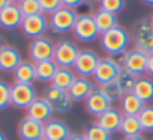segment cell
<instances>
[{
  "instance_id": "45",
  "label": "cell",
  "mask_w": 153,
  "mask_h": 140,
  "mask_svg": "<svg viewBox=\"0 0 153 140\" xmlns=\"http://www.w3.org/2000/svg\"><path fill=\"white\" fill-rule=\"evenodd\" d=\"M150 23H152V26H153V14L150 15Z\"/></svg>"
},
{
  "instance_id": "6",
  "label": "cell",
  "mask_w": 153,
  "mask_h": 140,
  "mask_svg": "<svg viewBox=\"0 0 153 140\" xmlns=\"http://www.w3.org/2000/svg\"><path fill=\"white\" fill-rule=\"evenodd\" d=\"M72 33H74L75 39H78L81 42H90L101 36V32L95 23L93 15H87V14L78 15V18L75 21V26L72 29Z\"/></svg>"
},
{
  "instance_id": "17",
  "label": "cell",
  "mask_w": 153,
  "mask_h": 140,
  "mask_svg": "<svg viewBox=\"0 0 153 140\" xmlns=\"http://www.w3.org/2000/svg\"><path fill=\"white\" fill-rule=\"evenodd\" d=\"M110 107H113L111 106V103L104 97V94L96 88L89 97H87V100L84 101V109H86V112L90 115V116H95V118H98V116H101L104 112H107Z\"/></svg>"
},
{
  "instance_id": "11",
  "label": "cell",
  "mask_w": 153,
  "mask_h": 140,
  "mask_svg": "<svg viewBox=\"0 0 153 140\" xmlns=\"http://www.w3.org/2000/svg\"><path fill=\"white\" fill-rule=\"evenodd\" d=\"M44 98L50 103L54 113H66L72 109V104H74L68 91H62L51 85L44 91Z\"/></svg>"
},
{
  "instance_id": "4",
  "label": "cell",
  "mask_w": 153,
  "mask_h": 140,
  "mask_svg": "<svg viewBox=\"0 0 153 140\" xmlns=\"http://www.w3.org/2000/svg\"><path fill=\"white\" fill-rule=\"evenodd\" d=\"M122 57H113V56H105L101 57L98 68L93 74V79L98 85H105V83H111L116 80V77L119 76L120 69H122Z\"/></svg>"
},
{
  "instance_id": "43",
  "label": "cell",
  "mask_w": 153,
  "mask_h": 140,
  "mask_svg": "<svg viewBox=\"0 0 153 140\" xmlns=\"http://www.w3.org/2000/svg\"><path fill=\"white\" fill-rule=\"evenodd\" d=\"M21 2H23V0H12V3H17V5L21 3Z\"/></svg>"
},
{
  "instance_id": "31",
  "label": "cell",
  "mask_w": 153,
  "mask_h": 140,
  "mask_svg": "<svg viewBox=\"0 0 153 140\" xmlns=\"http://www.w3.org/2000/svg\"><path fill=\"white\" fill-rule=\"evenodd\" d=\"M138 119H140V124H141L143 131L152 133L153 131V106H147L146 104L144 109L140 112Z\"/></svg>"
},
{
  "instance_id": "30",
  "label": "cell",
  "mask_w": 153,
  "mask_h": 140,
  "mask_svg": "<svg viewBox=\"0 0 153 140\" xmlns=\"http://www.w3.org/2000/svg\"><path fill=\"white\" fill-rule=\"evenodd\" d=\"M83 134L86 136L87 140H111V133H108L107 130L99 127L96 122L92 124L90 127H87V130Z\"/></svg>"
},
{
  "instance_id": "37",
  "label": "cell",
  "mask_w": 153,
  "mask_h": 140,
  "mask_svg": "<svg viewBox=\"0 0 153 140\" xmlns=\"http://www.w3.org/2000/svg\"><path fill=\"white\" fill-rule=\"evenodd\" d=\"M146 74L149 77H153V53H150L149 57H147V71H146Z\"/></svg>"
},
{
  "instance_id": "10",
  "label": "cell",
  "mask_w": 153,
  "mask_h": 140,
  "mask_svg": "<svg viewBox=\"0 0 153 140\" xmlns=\"http://www.w3.org/2000/svg\"><path fill=\"white\" fill-rule=\"evenodd\" d=\"M20 29L24 36H27L30 39H36V38L45 36L47 30L50 29V23H48V18L45 14H38V15H32V17H24Z\"/></svg>"
},
{
  "instance_id": "28",
  "label": "cell",
  "mask_w": 153,
  "mask_h": 140,
  "mask_svg": "<svg viewBox=\"0 0 153 140\" xmlns=\"http://www.w3.org/2000/svg\"><path fill=\"white\" fill-rule=\"evenodd\" d=\"M137 76H134L132 73H129V71H126V69L122 66V69H120V73H119V76L116 77V83L119 85V88H120V91L123 92V94H129V92H132L134 91V86H135V83H137Z\"/></svg>"
},
{
  "instance_id": "15",
  "label": "cell",
  "mask_w": 153,
  "mask_h": 140,
  "mask_svg": "<svg viewBox=\"0 0 153 140\" xmlns=\"http://www.w3.org/2000/svg\"><path fill=\"white\" fill-rule=\"evenodd\" d=\"M21 54L14 45L3 44L0 47V71L14 73L15 68L21 63Z\"/></svg>"
},
{
  "instance_id": "29",
  "label": "cell",
  "mask_w": 153,
  "mask_h": 140,
  "mask_svg": "<svg viewBox=\"0 0 153 140\" xmlns=\"http://www.w3.org/2000/svg\"><path fill=\"white\" fill-rule=\"evenodd\" d=\"M98 89L104 94V97L113 104L116 101H120L122 97H123V92L120 91L119 85L116 82H111V83H105V85H99Z\"/></svg>"
},
{
  "instance_id": "32",
  "label": "cell",
  "mask_w": 153,
  "mask_h": 140,
  "mask_svg": "<svg viewBox=\"0 0 153 140\" xmlns=\"http://www.w3.org/2000/svg\"><path fill=\"white\" fill-rule=\"evenodd\" d=\"M18 6H20L24 17H32V15L42 14L39 0H23L21 3H18Z\"/></svg>"
},
{
  "instance_id": "20",
  "label": "cell",
  "mask_w": 153,
  "mask_h": 140,
  "mask_svg": "<svg viewBox=\"0 0 153 140\" xmlns=\"http://www.w3.org/2000/svg\"><path fill=\"white\" fill-rule=\"evenodd\" d=\"M95 91L93 88V82L89 79V77H76L75 82L72 83V86L68 89L72 101H76V103H80V101H86L87 97Z\"/></svg>"
},
{
  "instance_id": "19",
  "label": "cell",
  "mask_w": 153,
  "mask_h": 140,
  "mask_svg": "<svg viewBox=\"0 0 153 140\" xmlns=\"http://www.w3.org/2000/svg\"><path fill=\"white\" fill-rule=\"evenodd\" d=\"M122 119H123V113L120 112V109L110 107L107 112H104L101 116L96 118V124L113 134V133H119Z\"/></svg>"
},
{
  "instance_id": "36",
  "label": "cell",
  "mask_w": 153,
  "mask_h": 140,
  "mask_svg": "<svg viewBox=\"0 0 153 140\" xmlns=\"http://www.w3.org/2000/svg\"><path fill=\"white\" fill-rule=\"evenodd\" d=\"M83 3H84V0H62V5L66 8H71V9H76Z\"/></svg>"
},
{
  "instance_id": "13",
  "label": "cell",
  "mask_w": 153,
  "mask_h": 140,
  "mask_svg": "<svg viewBox=\"0 0 153 140\" xmlns=\"http://www.w3.org/2000/svg\"><path fill=\"white\" fill-rule=\"evenodd\" d=\"M17 133L21 140H44V124L24 116L18 122Z\"/></svg>"
},
{
  "instance_id": "46",
  "label": "cell",
  "mask_w": 153,
  "mask_h": 140,
  "mask_svg": "<svg viewBox=\"0 0 153 140\" xmlns=\"http://www.w3.org/2000/svg\"><path fill=\"white\" fill-rule=\"evenodd\" d=\"M90 2H101V0H90Z\"/></svg>"
},
{
  "instance_id": "33",
  "label": "cell",
  "mask_w": 153,
  "mask_h": 140,
  "mask_svg": "<svg viewBox=\"0 0 153 140\" xmlns=\"http://www.w3.org/2000/svg\"><path fill=\"white\" fill-rule=\"evenodd\" d=\"M99 5H101V9L117 15L125 8V0H101Z\"/></svg>"
},
{
  "instance_id": "35",
  "label": "cell",
  "mask_w": 153,
  "mask_h": 140,
  "mask_svg": "<svg viewBox=\"0 0 153 140\" xmlns=\"http://www.w3.org/2000/svg\"><path fill=\"white\" fill-rule=\"evenodd\" d=\"M41 3V9L42 14L45 15H51L53 12H56L59 8H62V0H39Z\"/></svg>"
},
{
  "instance_id": "5",
  "label": "cell",
  "mask_w": 153,
  "mask_h": 140,
  "mask_svg": "<svg viewBox=\"0 0 153 140\" xmlns=\"http://www.w3.org/2000/svg\"><path fill=\"white\" fill-rule=\"evenodd\" d=\"M80 48L71 39H60L54 48L53 60L62 68H74L75 60L80 54Z\"/></svg>"
},
{
  "instance_id": "8",
  "label": "cell",
  "mask_w": 153,
  "mask_h": 140,
  "mask_svg": "<svg viewBox=\"0 0 153 140\" xmlns=\"http://www.w3.org/2000/svg\"><path fill=\"white\" fill-rule=\"evenodd\" d=\"M36 98L38 95H36V89L33 85L14 83L11 86V106L15 109L26 110Z\"/></svg>"
},
{
  "instance_id": "38",
  "label": "cell",
  "mask_w": 153,
  "mask_h": 140,
  "mask_svg": "<svg viewBox=\"0 0 153 140\" xmlns=\"http://www.w3.org/2000/svg\"><path fill=\"white\" fill-rule=\"evenodd\" d=\"M68 140H87L86 139V136L84 134H76V133H74V134H71L69 136V139Z\"/></svg>"
},
{
  "instance_id": "40",
  "label": "cell",
  "mask_w": 153,
  "mask_h": 140,
  "mask_svg": "<svg viewBox=\"0 0 153 140\" xmlns=\"http://www.w3.org/2000/svg\"><path fill=\"white\" fill-rule=\"evenodd\" d=\"M125 140H146V139L140 134V136H134V137H126Z\"/></svg>"
},
{
  "instance_id": "9",
  "label": "cell",
  "mask_w": 153,
  "mask_h": 140,
  "mask_svg": "<svg viewBox=\"0 0 153 140\" xmlns=\"http://www.w3.org/2000/svg\"><path fill=\"white\" fill-rule=\"evenodd\" d=\"M147 57L149 54L141 50H137V48L128 50L122 57V66L126 71L132 73L134 76L141 77L147 71Z\"/></svg>"
},
{
  "instance_id": "12",
  "label": "cell",
  "mask_w": 153,
  "mask_h": 140,
  "mask_svg": "<svg viewBox=\"0 0 153 140\" xmlns=\"http://www.w3.org/2000/svg\"><path fill=\"white\" fill-rule=\"evenodd\" d=\"M101 57L92 51V50H81L78 57L75 60V65H74V71L76 76L80 77H93L96 68H98V63H99Z\"/></svg>"
},
{
  "instance_id": "27",
  "label": "cell",
  "mask_w": 153,
  "mask_h": 140,
  "mask_svg": "<svg viewBox=\"0 0 153 140\" xmlns=\"http://www.w3.org/2000/svg\"><path fill=\"white\" fill-rule=\"evenodd\" d=\"M119 133L126 139V137H134V136H140L143 133L141 124L138 116H123L122 119V125Z\"/></svg>"
},
{
  "instance_id": "25",
  "label": "cell",
  "mask_w": 153,
  "mask_h": 140,
  "mask_svg": "<svg viewBox=\"0 0 153 140\" xmlns=\"http://www.w3.org/2000/svg\"><path fill=\"white\" fill-rule=\"evenodd\" d=\"M59 65L50 59V60H42L35 63V71H36V80L42 83H51L56 71H57Z\"/></svg>"
},
{
  "instance_id": "2",
  "label": "cell",
  "mask_w": 153,
  "mask_h": 140,
  "mask_svg": "<svg viewBox=\"0 0 153 140\" xmlns=\"http://www.w3.org/2000/svg\"><path fill=\"white\" fill-rule=\"evenodd\" d=\"M132 42L134 48L141 50L147 54L153 53V26L150 18H140L132 26Z\"/></svg>"
},
{
  "instance_id": "44",
  "label": "cell",
  "mask_w": 153,
  "mask_h": 140,
  "mask_svg": "<svg viewBox=\"0 0 153 140\" xmlns=\"http://www.w3.org/2000/svg\"><path fill=\"white\" fill-rule=\"evenodd\" d=\"M3 45V38H2V35H0V47Z\"/></svg>"
},
{
  "instance_id": "42",
  "label": "cell",
  "mask_w": 153,
  "mask_h": 140,
  "mask_svg": "<svg viewBox=\"0 0 153 140\" xmlns=\"http://www.w3.org/2000/svg\"><path fill=\"white\" fill-rule=\"evenodd\" d=\"M0 140H6V136H5L2 131H0Z\"/></svg>"
},
{
  "instance_id": "1",
  "label": "cell",
  "mask_w": 153,
  "mask_h": 140,
  "mask_svg": "<svg viewBox=\"0 0 153 140\" xmlns=\"http://www.w3.org/2000/svg\"><path fill=\"white\" fill-rule=\"evenodd\" d=\"M99 42H101V48L107 53V56L120 57L128 51V47L131 42V35L125 27L117 24L111 30L101 33Z\"/></svg>"
},
{
  "instance_id": "16",
  "label": "cell",
  "mask_w": 153,
  "mask_h": 140,
  "mask_svg": "<svg viewBox=\"0 0 153 140\" xmlns=\"http://www.w3.org/2000/svg\"><path fill=\"white\" fill-rule=\"evenodd\" d=\"M24 15L17 3H9L5 9L0 11V27L6 30H14L21 26Z\"/></svg>"
},
{
  "instance_id": "22",
  "label": "cell",
  "mask_w": 153,
  "mask_h": 140,
  "mask_svg": "<svg viewBox=\"0 0 153 140\" xmlns=\"http://www.w3.org/2000/svg\"><path fill=\"white\" fill-rule=\"evenodd\" d=\"M14 80H15V83L33 85V82L36 80L35 63L32 60H21V63L14 71Z\"/></svg>"
},
{
  "instance_id": "34",
  "label": "cell",
  "mask_w": 153,
  "mask_h": 140,
  "mask_svg": "<svg viewBox=\"0 0 153 140\" xmlns=\"http://www.w3.org/2000/svg\"><path fill=\"white\" fill-rule=\"evenodd\" d=\"M8 106H11V86L0 80V110H5Z\"/></svg>"
},
{
  "instance_id": "14",
  "label": "cell",
  "mask_w": 153,
  "mask_h": 140,
  "mask_svg": "<svg viewBox=\"0 0 153 140\" xmlns=\"http://www.w3.org/2000/svg\"><path fill=\"white\" fill-rule=\"evenodd\" d=\"M53 107L50 106V103L44 98V97H38L27 109H26V116L41 122V124H45L48 122L50 119H53Z\"/></svg>"
},
{
  "instance_id": "3",
  "label": "cell",
  "mask_w": 153,
  "mask_h": 140,
  "mask_svg": "<svg viewBox=\"0 0 153 140\" xmlns=\"http://www.w3.org/2000/svg\"><path fill=\"white\" fill-rule=\"evenodd\" d=\"M78 18L75 9L62 6L51 15H48V23H50V30L53 33H68L72 32L75 21Z\"/></svg>"
},
{
  "instance_id": "41",
  "label": "cell",
  "mask_w": 153,
  "mask_h": 140,
  "mask_svg": "<svg viewBox=\"0 0 153 140\" xmlns=\"http://www.w3.org/2000/svg\"><path fill=\"white\" fill-rule=\"evenodd\" d=\"M143 2H144L146 5H149V6H153V0H143Z\"/></svg>"
},
{
  "instance_id": "24",
  "label": "cell",
  "mask_w": 153,
  "mask_h": 140,
  "mask_svg": "<svg viewBox=\"0 0 153 140\" xmlns=\"http://www.w3.org/2000/svg\"><path fill=\"white\" fill-rule=\"evenodd\" d=\"M144 104L153 101V79L147 76H141L137 79V83L132 91Z\"/></svg>"
},
{
  "instance_id": "23",
  "label": "cell",
  "mask_w": 153,
  "mask_h": 140,
  "mask_svg": "<svg viewBox=\"0 0 153 140\" xmlns=\"http://www.w3.org/2000/svg\"><path fill=\"white\" fill-rule=\"evenodd\" d=\"M76 77H78V76L75 74V71L72 68H62V66H59L50 85L54 86V88H59L62 91H68L72 86V83L75 82Z\"/></svg>"
},
{
  "instance_id": "21",
  "label": "cell",
  "mask_w": 153,
  "mask_h": 140,
  "mask_svg": "<svg viewBox=\"0 0 153 140\" xmlns=\"http://www.w3.org/2000/svg\"><path fill=\"white\" fill-rule=\"evenodd\" d=\"M119 103H120V112L123 113V116H138L140 112L146 106L134 92L123 94V97Z\"/></svg>"
},
{
  "instance_id": "7",
  "label": "cell",
  "mask_w": 153,
  "mask_h": 140,
  "mask_svg": "<svg viewBox=\"0 0 153 140\" xmlns=\"http://www.w3.org/2000/svg\"><path fill=\"white\" fill-rule=\"evenodd\" d=\"M54 48H56V44L48 36L32 39L29 44V57L33 63L50 60L54 57Z\"/></svg>"
},
{
  "instance_id": "18",
  "label": "cell",
  "mask_w": 153,
  "mask_h": 140,
  "mask_svg": "<svg viewBox=\"0 0 153 140\" xmlns=\"http://www.w3.org/2000/svg\"><path fill=\"white\" fill-rule=\"evenodd\" d=\"M69 127L60 119H50L44 124V140H68L71 136Z\"/></svg>"
},
{
  "instance_id": "26",
  "label": "cell",
  "mask_w": 153,
  "mask_h": 140,
  "mask_svg": "<svg viewBox=\"0 0 153 140\" xmlns=\"http://www.w3.org/2000/svg\"><path fill=\"white\" fill-rule=\"evenodd\" d=\"M93 18H95V23L99 29L101 33H105L108 30H111L113 27L117 26V17L108 11H104V9H98L95 14H93Z\"/></svg>"
},
{
  "instance_id": "39",
  "label": "cell",
  "mask_w": 153,
  "mask_h": 140,
  "mask_svg": "<svg viewBox=\"0 0 153 140\" xmlns=\"http://www.w3.org/2000/svg\"><path fill=\"white\" fill-rule=\"evenodd\" d=\"M9 3H12V0H0V11L5 9Z\"/></svg>"
}]
</instances>
